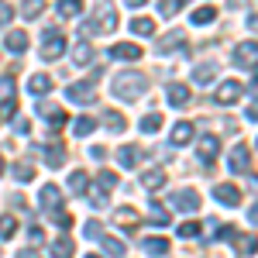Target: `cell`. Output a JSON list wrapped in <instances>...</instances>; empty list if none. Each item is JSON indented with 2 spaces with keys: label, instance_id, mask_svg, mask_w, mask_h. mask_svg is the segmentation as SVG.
<instances>
[{
  "label": "cell",
  "instance_id": "1",
  "mask_svg": "<svg viewBox=\"0 0 258 258\" xmlns=\"http://www.w3.org/2000/svg\"><path fill=\"white\" fill-rule=\"evenodd\" d=\"M145 90H148V80H145L141 73H117L114 83H110V93L117 100H127V103L145 97Z\"/></svg>",
  "mask_w": 258,
  "mask_h": 258
},
{
  "label": "cell",
  "instance_id": "2",
  "mask_svg": "<svg viewBox=\"0 0 258 258\" xmlns=\"http://www.w3.org/2000/svg\"><path fill=\"white\" fill-rule=\"evenodd\" d=\"M114 28H117V11H114V7H107V4L100 7L97 18H90L86 24H83V31H86V35H107V31H114Z\"/></svg>",
  "mask_w": 258,
  "mask_h": 258
},
{
  "label": "cell",
  "instance_id": "3",
  "mask_svg": "<svg viewBox=\"0 0 258 258\" xmlns=\"http://www.w3.org/2000/svg\"><path fill=\"white\" fill-rule=\"evenodd\" d=\"M231 62H234L238 69H255L258 66V41H241V45H234Z\"/></svg>",
  "mask_w": 258,
  "mask_h": 258
},
{
  "label": "cell",
  "instance_id": "4",
  "mask_svg": "<svg viewBox=\"0 0 258 258\" xmlns=\"http://www.w3.org/2000/svg\"><path fill=\"white\" fill-rule=\"evenodd\" d=\"M62 52H66V38H62L55 28H48L45 31V45H41V59L55 62V59H62Z\"/></svg>",
  "mask_w": 258,
  "mask_h": 258
},
{
  "label": "cell",
  "instance_id": "5",
  "mask_svg": "<svg viewBox=\"0 0 258 258\" xmlns=\"http://www.w3.org/2000/svg\"><path fill=\"white\" fill-rule=\"evenodd\" d=\"M217 152H220V141L214 138V135H207V138H200V152H197V159L203 169H214V159H217Z\"/></svg>",
  "mask_w": 258,
  "mask_h": 258
},
{
  "label": "cell",
  "instance_id": "6",
  "mask_svg": "<svg viewBox=\"0 0 258 258\" xmlns=\"http://www.w3.org/2000/svg\"><path fill=\"white\" fill-rule=\"evenodd\" d=\"M66 100L90 107V103L97 100V90H93V83H73V86H66Z\"/></svg>",
  "mask_w": 258,
  "mask_h": 258
},
{
  "label": "cell",
  "instance_id": "7",
  "mask_svg": "<svg viewBox=\"0 0 258 258\" xmlns=\"http://www.w3.org/2000/svg\"><path fill=\"white\" fill-rule=\"evenodd\" d=\"M169 203H172L176 210H186V214H193V210H200V197H197V193H189V189H179V193H169Z\"/></svg>",
  "mask_w": 258,
  "mask_h": 258
},
{
  "label": "cell",
  "instance_id": "8",
  "mask_svg": "<svg viewBox=\"0 0 258 258\" xmlns=\"http://www.w3.org/2000/svg\"><path fill=\"white\" fill-rule=\"evenodd\" d=\"M172 48L186 52V31H182V28H176V31H169V35H162V38H159V55L172 52Z\"/></svg>",
  "mask_w": 258,
  "mask_h": 258
},
{
  "label": "cell",
  "instance_id": "9",
  "mask_svg": "<svg viewBox=\"0 0 258 258\" xmlns=\"http://www.w3.org/2000/svg\"><path fill=\"white\" fill-rule=\"evenodd\" d=\"M145 52H141L138 45H131V41H117L114 48H110V59H117V62H138Z\"/></svg>",
  "mask_w": 258,
  "mask_h": 258
},
{
  "label": "cell",
  "instance_id": "10",
  "mask_svg": "<svg viewBox=\"0 0 258 258\" xmlns=\"http://www.w3.org/2000/svg\"><path fill=\"white\" fill-rule=\"evenodd\" d=\"M248 162H251V155H248V145H234L231 148V155H227V165H231V172H248Z\"/></svg>",
  "mask_w": 258,
  "mask_h": 258
},
{
  "label": "cell",
  "instance_id": "11",
  "mask_svg": "<svg viewBox=\"0 0 258 258\" xmlns=\"http://www.w3.org/2000/svg\"><path fill=\"white\" fill-rule=\"evenodd\" d=\"M45 162H48V169H62V162H66V148L59 145L55 135H48V148H45Z\"/></svg>",
  "mask_w": 258,
  "mask_h": 258
},
{
  "label": "cell",
  "instance_id": "12",
  "mask_svg": "<svg viewBox=\"0 0 258 258\" xmlns=\"http://www.w3.org/2000/svg\"><path fill=\"white\" fill-rule=\"evenodd\" d=\"M214 197H217V203H224V207H241V189L238 186H217L214 189Z\"/></svg>",
  "mask_w": 258,
  "mask_h": 258
},
{
  "label": "cell",
  "instance_id": "13",
  "mask_svg": "<svg viewBox=\"0 0 258 258\" xmlns=\"http://www.w3.org/2000/svg\"><path fill=\"white\" fill-rule=\"evenodd\" d=\"M238 100H241V83H238V80L220 83V90H217V103H238Z\"/></svg>",
  "mask_w": 258,
  "mask_h": 258
},
{
  "label": "cell",
  "instance_id": "14",
  "mask_svg": "<svg viewBox=\"0 0 258 258\" xmlns=\"http://www.w3.org/2000/svg\"><path fill=\"white\" fill-rule=\"evenodd\" d=\"M28 93H31V97H45V93H52V76L35 73V76L28 80Z\"/></svg>",
  "mask_w": 258,
  "mask_h": 258
},
{
  "label": "cell",
  "instance_id": "15",
  "mask_svg": "<svg viewBox=\"0 0 258 258\" xmlns=\"http://www.w3.org/2000/svg\"><path fill=\"white\" fill-rule=\"evenodd\" d=\"M117 162L124 165V169H135L141 162V148L138 145H124V148H117Z\"/></svg>",
  "mask_w": 258,
  "mask_h": 258
},
{
  "label": "cell",
  "instance_id": "16",
  "mask_svg": "<svg viewBox=\"0 0 258 258\" xmlns=\"http://www.w3.org/2000/svg\"><path fill=\"white\" fill-rule=\"evenodd\" d=\"M165 97H169L172 107H186V103H189V86H186V83H172Z\"/></svg>",
  "mask_w": 258,
  "mask_h": 258
},
{
  "label": "cell",
  "instance_id": "17",
  "mask_svg": "<svg viewBox=\"0 0 258 258\" xmlns=\"http://www.w3.org/2000/svg\"><path fill=\"white\" fill-rule=\"evenodd\" d=\"M38 114L48 120V124H55V127H59V124H66V110H62V107H55V103H41Z\"/></svg>",
  "mask_w": 258,
  "mask_h": 258
},
{
  "label": "cell",
  "instance_id": "18",
  "mask_svg": "<svg viewBox=\"0 0 258 258\" xmlns=\"http://www.w3.org/2000/svg\"><path fill=\"white\" fill-rule=\"evenodd\" d=\"M141 186H145V189H162V186H165V169H148V172L141 176Z\"/></svg>",
  "mask_w": 258,
  "mask_h": 258
},
{
  "label": "cell",
  "instance_id": "19",
  "mask_svg": "<svg viewBox=\"0 0 258 258\" xmlns=\"http://www.w3.org/2000/svg\"><path fill=\"white\" fill-rule=\"evenodd\" d=\"M214 76H217V62H203V66H197V69H193V80H197L200 86H207Z\"/></svg>",
  "mask_w": 258,
  "mask_h": 258
},
{
  "label": "cell",
  "instance_id": "20",
  "mask_svg": "<svg viewBox=\"0 0 258 258\" xmlns=\"http://www.w3.org/2000/svg\"><path fill=\"white\" fill-rule=\"evenodd\" d=\"M24 48H28V35H24V31H7V52L21 55Z\"/></svg>",
  "mask_w": 258,
  "mask_h": 258
},
{
  "label": "cell",
  "instance_id": "21",
  "mask_svg": "<svg viewBox=\"0 0 258 258\" xmlns=\"http://www.w3.org/2000/svg\"><path fill=\"white\" fill-rule=\"evenodd\" d=\"M114 220H117L120 227H135V224H138V220H141V214H138V210H135V207H120L117 214H114Z\"/></svg>",
  "mask_w": 258,
  "mask_h": 258
},
{
  "label": "cell",
  "instance_id": "22",
  "mask_svg": "<svg viewBox=\"0 0 258 258\" xmlns=\"http://www.w3.org/2000/svg\"><path fill=\"white\" fill-rule=\"evenodd\" d=\"M59 200H62V193H59V186H41V207L45 210H52V207H59Z\"/></svg>",
  "mask_w": 258,
  "mask_h": 258
},
{
  "label": "cell",
  "instance_id": "23",
  "mask_svg": "<svg viewBox=\"0 0 258 258\" xmlns=\"http://www.w3.org/2000/svg\"><path fill=\"white\" fill-rule=\"evenodd\" d=\"M234 241H238V255H255L258 251V238L255 234H234Z\"/></svg>",
  "mask_w": 258,
  "mask_h": 258
},
{
  "label": "cell",
  "instance_id": "24",
  "mask_svg": "<svg viewBox=\"0 0 258 258\" xmlns=\"http://www.w3.org/2000/svg\"><path fill=\"white\" fill-rule=\"evenodd\" d=\"M131 31L141 35V38H152V35H155V21L152 18H135L131 21Z\"/></svg>",
  "mask_w": 258,
  "mask_h": 258
},
{
  "label": "cell",
  "instance_id": "25",
  "mask_svg": "<svg viewBox=\"0 0 258 258\" xmlns=\"http://www.w3.org/2000/svg\"><path fill=\"white\" fill-rule=\"evenodd\" d=\"M189 138H193V124H189V120H182V124L172 127V141H176V145H189Z\"/></svg>",
  "mask_w": 258,
  "mask_h": 258
},
{
  "label": "cell",
  "instance_id": "26",
  "mask_svg": "<svg viewBox=\"0 0 258 258\" xmlns=\"http://www.w3.org/2000/svg\"><path fill=\"white\" fill-rule=\"evenodd\" d=\"M148 224H155V227H165V224H169V210H165L162 203H152V210H148Z\"/></svg>",
  "mask_w": 258,
  "mask_h": 258
},
{
  "label": "cell",
  "instance_id": "27",
  "mask_svg": "<svg viewBox=\"0 0 258 258\" xmlns=\"http://www.w3.org/2000/svg\"><path fill=\"white\" fill-rule=\"evenodd\" d=\"M55 11H59L62 18H76V14L83 11V0H59V4H55Z\"/></svg>",
  "mask_w": 258,
  "mask_h": 258
},
{
  "label": "cell",
  "instance_id": "28",
  "mask_svg": "<svg viewBox=\"0 0 258 258\" xmlns=\"http://www.w3.org/2000/svg\"><path fill=\"white\" fill-rule=\"evenodd\" d=\"M145 251H148V255H155V258H162L165 251H169V241H162V238H145Z\"/></svg>",
  "mask_w": 258,
  "mask_h": 258
},
{
  "label": "cell",
  "instance_id": "29",
  "mask_svg": "<svg viewBox=\"0 0 258 258\" xmlns=\"http://www.w3.org/2000/svg\"><path fill=\"white\" fill-rule=\"evenodd\" d=\"M100 244H103V251L107 255H114V258H124V241H117V238H100Z\"/></svg>",
  "mask_w": 258,
  "mask_h": 258
},
{
  "label": "cell",
  "instance_id": "30",
  "mask_svg": "<svg viewBox=\"0 0 258 258\" xmlns=\"http://www.w3.org/2000/svg\"><path fill=\"white\" fill-rule=\"evenodd\" d=\"M11 172H14V179H18V182H28V179H35V165H31V162H18Z\"/></svg>",
  "mask_w": 258,
  "mask_h": 258
},
{
  "label": "cell",
  "instance_id": "31",
  "mask_svg": "<svg viewBox=\"0 0 258 258\" xmlns=\"http://www.w3.org/2000/svg\"><path fill=\"white\" fill-rule=\"evenodd\" d=\"M182 11V0H159V14L162 18H176Z\"/></svg>",
  "mask_w": 258,
  "mask_h": 258
},
{
  "label": "cell",
  "instance_id": "32",
  "mask_svg": "<svg viewBox=\"0 0 258 258\" xmlns=\"http://www.w3.org/2000/svg\"><path fill=\"white\" fill-rule=\"evenodd\" d=\"M73 59H76V66H86V62L93 59V48H90L86 41H80V45L73 48Z\"/></svg>",
  "mask_w": 258,
  "mask_h": 258
},
{
  "label": "cell",
  "instance_id": "33",
  "mask_svg": "<svg viewBox=\"0 0 258 258\" xmlns=\"http://www.w3.org/2000/svg\"><path fill=\"white\" fill-rule=\"evenodd\" d=\"M41 11H45V0H24V4H21V14H24V18H38Z\"/></svg>",
  "mask_w": 258,
  "mask_h": 258
},
{
  "label": "cell",
  "instance_id": "34",
  "mask_svg": "<svg viewBox=\"0 0 258 258\" xmlns=\"http://www.w3.org/2000/svg\"><path fill=\"white\" fill-rule=\"evenodd\" d=\"M52 255H55V258H69V255H73V241H69V238L52 241Z\"/></svg>",
  "mask_w": 258,
  "mask_h": 258
},
{
  "label": "cell",
  "instance_id": "35",
  "mask_svg": "<svg viewBox=\"0 0 258 258\" xmlns=\"http://www.w3.org/2000/svg\"><path fill=\"white\" fill-rule=\"evenodd\" d=\"M86 182H90V176H86L83 169H76V172L69 176V189H73V193H83V189H86Z\"/></svg>",
  "mask_w": 258,
  "mask_h": 258
},
{
  "label": "cell",
  "instance_id": "36",
  "mask_svg": "<svg viewBox=\"0 0 258 258\" xmlns=\"http://www.w3.org/2000/svg\"><path fill=\"white\" fill-rule=\"evenodd\" d=\"M162 127V114H148V117H141V131L145 135H155Z\"/></svg>",
  "mask_w": 258,
  "mask_h": 258
},
{
  "label": "cell",
  "instance_id": "37",
  "mask_svg": "<svg viewBox=\"0 0 258 258\" xmlns=\"http://www.w3.org/2000/svg\"><path fill=\"white\" fill-rule=\"evenodd\" d=\"M214 18H217L214 7H197V11H193V24H210Z\"/></svg>",
  "mask_w": 258,
  "mask_h": 258
},
{
  "label": "cell",
  "instance_id": "38",
  "mask_svg": "<svg viewBox=\"0 0 258 258\" xmlns=\"http://www.w3.org/2000/svg\"><path fill=\"white\" fill-rule=\"evenodd\" d=\"M14 231H18V220L11 217V214H4V217H0V238H11Z\"/></svg>",
  "mask_w": 258,
  "mask_h": 258
},
{
  "label": "cell",
  "instance_id": "39",
  "mask_svg": "<svg viewBox=\"0 0 258 258\" xmlns=\"http://www.w3.org/2000/svg\"><path fill=\"white\" fill-rule=\"evenodd\" d=\"M93 127H97V120H93V117H80V120H76V127H73V131H76L80 138H86V135H90Z\"/></svg>",
  "mask_w": 258,
  "mask_h": 258
},
{
  "label": "cell",
  "instance_id": "40",
  "mask_svg": "<svg viewBox=\"0 0 258 258\" xmlns=\"http://www.w3.org/2000/svg\"><path fill=\"white\" fill-rule=\"evenodd\" d=\"M103 124H107V127H110V131H124V127H127V120L120 117V114H114V110H110V114H107V117H103Z\"/></svg>",
  "mask_w": 258,
  "mask_h": 258
},
{
  "label": "cell",
  "instance_id": "41",
  "mask_svg": "<svg viewBox=\"0 0 258 258\" xmlns=\"http://www.w3.org/2000/svg\"><path fill=\"white\" fill-rule=\"evenodd\" d=\"M52 224H55V227H62V231H69V227H73V214L55 210V214H52Z\"/></svg>",
  "mask_w": 258,
  "mask_h": 258
},
{
  "label": "cell",
  "instance_id": "42",
  "mask_svg": "<svg viewBox=\"0 0 258 258\" xmlns=\"http://www.w3.org/2000/svg\"><path fill=\"white\" fill-rule=\"evenodd\" d=\"M11 97H14V80L0 76V100H11Z\"/></svg>",
  "mask_w": 258,
  "mask_h": 258
},
{
  "label": "cell",
  "instance_id": "43",
  "mask_svg": "<svg viewBox=\"0 0 258 258\" xmlns=\"http://www.w3.org/2000/svg\"><path fill=\"white\" fill-rule=\"evenodd\" d=\"M83 234H86V238H90V241H100V238H103V227H100L97 220H90V224L83 227Z\"/></svg>",
  "mask_w": 258,
  "mask_h": 258
},
{
  "label": "cell",
  "instance_id": "44",
  "mask_svg": "<svg viewBox=\"0 0 258 258\" xmlns=\"http://www.w3.org/2000/svg\"><path fill=\"white\" fill-rule=\"evenodd\" d=\"M200 234V224L197 220H189V224H179V238H197Z\"/></svg>",
  "mask_w": 258,
  "mask_h": 258
},
{
  "label": "cell",
  "instance_id": "45",
  "mask_svg": "<svg viewBox=\"0 0 258 258\" xmlns=\"http://www.w3.org/2000/svg\"><path fill=\"white\" fill-rule=\"evenodd\" d=\"M11 18H14V7H11L7 0H0V28H7V24H11Z\"/></svg>",
  "mask_w": 258,
  "mask_h": 258
},
{
  "label": "cell",
  "instance_id": "46",
  "mask_svg": "<svg viewBox=\"0 0 258 258\" xmlns=\"http://www.w3.org/2000/svg\"><path fill=\"white\" fill-rule=\"evenodd\" d=\"M100 186H103V189H114V186H117V176H114L110 169H103V172H100Z\"/></svg>",
  "mask_w": 258,
  "mask_h": 258
},
{
  "label": "cell",
  "instance_id": "47",
  "mask_svg": "<svg viewBox=\"0 0 258 258\" xmlns=\"http://www.w3.org/2000/svg\"><path fill=\"white\" fill-rule=\"evenodd\" d=\"M0 110H4V117H14V110H18L14 97H11V100H4V107H0Z\"/></svg>",
  "mask_w": 258,
  "mask_h": 258
},
{
  "label": "cell",
  "instance_id": "48",
  "mask_svg": "<svg viewBox=\"0 0 258 258\" xmlns=\"http://www.w3.org/2000/svg\"><path fill=\"white\" fill-rule=\"evenodd\" d=\"M90 155H93V159H107V148H103V145H93Z\"/></svg>",
  "mask_w": 258,
  "mask_h": 258
},
{
  "label": "cell",
  "instance_id": "49",
  "mask_svg": "<svg viewBox=\"0 0 258 258\" xmlns=\"http://www.w3.org/2000/svg\"><path fill=\"white\" fill-rule=\"evenodd\" d=\"M103 207H107V197L97 193V197H93V210H103Z\"/></svg>",
  "mask_w": 258,
  "mask_h": 258
},
{
  "label": "cell",
  "instance_id": "50",
  "mask_svg": "<svg viewBox=\"0 0 258 258\" xmlns=\"http://www.w3.org/2000/svg\"><path fill=\"white\" fill-rule=\"evenodd\" d=\"M28 234H31V241H45V234H41V227H35V224H31V231H28Z\"/></svg>",
  "mask_w": 258,
  "mask_h": 258
},
{
  "label": "cell",
  "instance_id": "51",
  "mask_svg": "<svg viewBox=\"0 0 258 258\" xmlns=\"http://www.w3.org/2000/svg\"><path fill=\"white\" fill-rule=\"evenodd\" d=\"M248 90H251V97H258V73L251 76V83H248Z\"/></svg>",
  "mask_w": 258,
  "mask_h": 258
},
{
  "label": "cell",
  "instance_id": "52",
  "mask_svg": "<svg viewBox=\"0 0 258 258\" xmlns=\"http://www.w3.org/2000/svg\"><path fill=\"white\" fill-rule=\"evenodd\" d=\"M248 120H258V103H251V110H248Z\"/></svg>",
  "mask_w": 258,
  "mask_h": 258
},
{
  "label": "cell",
  "instance_id": "53",
  "mask_svg": "<svg viewBox=\"0 0 258 258\" xmlns=\"http://www.w3.org/2000/svg\"><path fill=\"white\" fill-rule=\"evenodd\" d=\"M248 220H251V224H258V203L251 207V214H248Z\"/></svg>",
  "mask_w": 258,
  "mask_h": 258
},
{
  "label": "cell",
  "instance_id": "54",
  "mask_svg": "<svg viewBox=\"0 0 258 258\" xmlns=\"http://www.w3.org/2000/svg\"><path fill=\"white\" fill-rule=\"evenodd\" d=\"M124 4H127V7H141L145 0H124Z\"/></svg>",
  "mask_w": 258,
  "mask_h": 258
},
{
  "label": "cell",
  "instance_id": "55",
  "mask_svg": "<svg viewBox=\"0 0 258 258\" xmlns=\"http://www.w3.org/2000/svg\"><path fill=\"white\" fill-rule=\"evenodd\" d=\"M248 24H251V28H258V14H251V18H248Z\"/></svg>",
  "mask_w": 258,
  "mask_h": 258
},
{
  "label": "cell",
  "instance_id": "56",
  "mask_svg": "<svg viewBox=\"0 0 258 258\" xmlns=\"http://www.w3.org/2000/svg\"><path fill=\"white\" fill-rule=\"evenodd\" d=\"M18 258H38V255H35V251H21Z\"/></svg>",
  "mask_w": 258,
  "mask_h": 258
},
{
  "label": "cell",
  "instance_id": "57",
  "mask_svg": "<svg viewBox=\"0 0 258 258\" xmlns=\"http://www.w3.org/2000/svg\"><path fill=\"white\" fill-rule=\"evenodd\" d=\"M231 4H244V0H231Z\"/></svg>",
  "mask_w": 258,
  "mask_h": 258
},
{
  "label": "cell",
  "instance_id": "58",
  "mask_svg": "<svg viewBox=\"0 0 258 258\" xmlns=\"http://www.w3.org/2000/svg\"><path fill=\"white\" fill-rule=\"evenodd\" d=\"M0 172H4V159H0Z\"/></svg>",
  "mask_w": 258,
  "mask_h": 258
},
{
  "label": "cell",
  "instance_id": "59",
  "mask_svg": "<svg viewBox=\"0 0 258 258\" xmlns=\"http://www.w3.org/2000/svg\"><path fill=\"white\" fill-rule=\"evenodd\" d=\"M86 258H100V255H86Z\"/></svg>",
  "mask_w": 258,
  "mask_h": 258
}]
</instances>
